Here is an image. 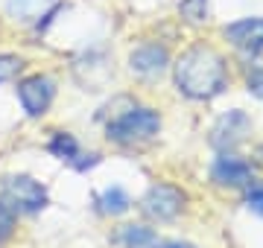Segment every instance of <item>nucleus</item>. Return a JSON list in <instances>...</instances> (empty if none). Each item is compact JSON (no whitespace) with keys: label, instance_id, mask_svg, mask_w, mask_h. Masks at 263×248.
I'll return each instance as SVG.
<instances>
[{"label":"nucleus","instance_id":"f257e3e1","mask_svg":"<svg viewBox=\"0 0 263 248\" xmlns=\"http://www.w3.org/2000/svg\"><path fill=\"white\" fill-rule=\"evenodd\" d=\"M228 61L211 44H193L173 61V82L179 94L196 102H208L228 88Z\"/></svg>","mask_w":263,"mask_h":248},{"label":"nucleus","instance_id":"f03ea898","mask_svg":"<svg viewBox=\"0 0 263 248\" xmlns=\"http://www.w3.org/2000/svg\"><path fill=\"white\" fill-rule=\"evenodd\" d=\"M158 132H161V114L155 108H146V105H132V108L120 111L117 117H111L108 126H105L108 140L123 143V146L146 143Z\"/></svg>","mask_w":263,"mask_h":248},{"label":"nucleus","instance_id":"7ed1b4c3","mask_svg":"<svg viewBox=\"0 0 263 248\" xmlns=\"http://www.w3.org/2000/svg\"><path fill=\"white\" fill-rule=\"evenodd\" d=\"M0 199L15 213H38L47 204V187L32 175H6L0 181Z\"/></svg>","mask_w":263,"mask_h":248},{"label":"nucleus","instance_id":"20e7f679","mask_svg":"<svg viewBox=\"0 0 263 248\" xmlns=\"http://www.w3.org/2000/svg\"><path fill=\"white\" fill-rule=\"evenodd\" d=\"M184 201H187V196L179 187H173V184H152L146 190V196L141 199V210L149 219L170 222L184 210Z\"/></svg>","mask_w":263,"mask_h":248},{"label":"nucleus","instance_id":"39448f33","mask_svg":"<svg viewBox=\"0 0 263 248\" xmlns=\"http://www.w3.org/2000/svg\"><path fill=\"white\" fill-rule=\"evenodd\" d=\"M18 99L29 117H44L56 99V82L44 73H32L18 82Z\"/></svg>","mask_w":263,"mask_h":248},{"label":"nucleus","instance_id":"423d86ee","mask_svg":"<svg viewBox=\"0 0 263 248\" xmlns=\"http://www.w3.org/2000/svg\"><path fill=\"white\" fill-rule=\"evenodd\" d=\"M222 38L246 56H263V15L240 18L234 24L222 27Z\"/></svg>","mask_w":263,"mask_h":248},{"label":"nucleus","instance_id":"0eeeda50","mask_svg":"<svg viewBox=\"0 0 263 248\" xmlns=\"http://www.w3.org/2000/svg\"><path fill=\"white\" fill-rule=\"evenodd\" d=\"M170 67V50L164 44H141L129 53V70L141 79H158Z\"/></svg>","mask_w":263,"mask_h":248},{"label":"nucleus","instance_id":"6e6552de","mask_svg":"<svg viewBox=\"0 0 263 248\" xmlns=\"http://www.w3.org/2000/svg\"><path fill=\"white\" fill-rule=\"evenodd\" d=\"M252 132V120L243 114V111H228L226 117H219V123L214 126L211 132V146L219 149V152H231L237 143H243L246 134Z\"/></svg>","mask_w":263,"mask_h":248},{"label":"nucleus","instance_id":"1a4fd4ad","mask_svg":"<svg viewBox=\"0 0 263 248\" xmlns=\"http://www.w3.org/2000/svg\"><path fill=\"white\" fill-rule=\"evenodd\" d=\"M211 178L219 187H252L254 181V170L252 163H246L243 158H237L231 152H222L211 167Z\"/></svg>","mask_w":263,"mask_h":248},{"label":"nucleus","instance_id":"9d476101","mask_svg":"<svg viewBox=\"0 0 263 248\" xmlns=\"http://www.w3.org/2000/svg\"><path fill=\"white\" fill-rule=\"evenodd\" d=\"M59 6V0H6V15L18 24H35L41 27V20L53 18V9Z\"/></svg>","mask_w":263,"mask_h":248},{"label":"nucleus","instance_id":"9b49d317","mask_svg":"<svg viewBox=\"0 0 263 248\" xmlns=\"http://www.w3.org/2000/svg\"><path fill=\"white\" fill-rule=\"evenodd\" d=\"M47 149L56 155V158L73 163L76 170H79V158H85L82 149H79V143H76V137H73V134H67V132H56V134H53V140L47 143Z\"/></svg>","mask_w":263,"mask_h":248},{"label":"nucleus","instance_id":"f8f14e48","mask_svg":"<svg viewBox=\"0 0 263 248\" xmlns=\"http://www.w3.org/2000/svg\"><path fill=\"white\" fill-rule=\"evenodd\" d=\"M129 204H132V199L126 196L123 187H108V190H103L97 196V208H100V213H105V216H120V213L129 210Z\"/></svg>","mask_w":263,"mask_h":248},{"label":"nucleus","instance_id":"ddd939ff","mask_svg":"<svg viewBox=\"0 0 263 248\" xmlns=\"http://www.w3.org/2000/svg\"><path fill=\"white\" fill-rule=\"evenodd\" d=\"M120 242L126 248H155L158 245L155 234L149 228H143V225H126L120 231Z\"/></svg>","mask_w":263,"mask_h":248},{"label":"nucleus","instance_id":"4468645a","mask_svg":"<svg viewBox=\"0 0 263 248\" xmlns=\"http://www.w3.org/2000/svg\"><path fill=\"white\" fill-rule=\"evenodd\" d=\"M179 15L190 24H205L208 20V0H181Z\"/></svg>","mask_w":263,"mask_h":248},{"label":"nucleus","instance_id":"2eb2a0df","mask_svg":"<svg viewBox=\"0 0 263 248\" xmlns=\"http://www.w3.org/2000/svg\"><path fill=\"white\" fill-rule=\"evenodd\" d=\"M24 70V58L15 56V53H0V85L15 79Z\"/></svg>","mask_w":263,"mask_h":248},{"label":"nucleus","instance_id":"dca6fc26","mask_svg":"<svg viewBox=\"0 0 263 248\" xmlns=\"http://www.w3.org/2000/svg\"><path fill=\"white\" fill-rule=\"evenodd\" d=\"M246 88H249V94L263 99V65H254L246 70Z\"/></svg>","mask_w":263,"mask_h":248},{"label":"nucleus","instance_id":"f3484780","mask_svg":"<svg viewBox=\"0 0 263 248\" xmlns=\"http://www.w3.org/2000/svg\"><path fill=\"white\" fill-rule=\"evenodd\" d=\"M12 234H15V210L0 201V242H6Z\"/></svg>","mask_w":263,"mask_h":248},{"label":"nucleus","instance_id":"a211bd4d","mask_svg":"<svg viewBox=\"0 0 263 248\" xmlns=\"http://www.w3.org/2000/svg\"><path fill=\"white\" fill-rule=\"evenodd\" d=\"M246 204H249V210H254V213L263 216V187H252L249 196H246Z\"/></svg>","mask_w":263,"mask_h":248},{"label":"nucleus","instance_id":"6ab92c4d","mask_svg":"<svg viewBox=\"0 0 263 248\" xmlns=\"http://www.w3.org/2000/svg\"><path fill=\"white\" fill-rule=\"evenodd\" d=\"M164 248H196V245H190V242H170V245Z\"/></svg>","mask_w":263,"mask_h":248}]
</instances>
